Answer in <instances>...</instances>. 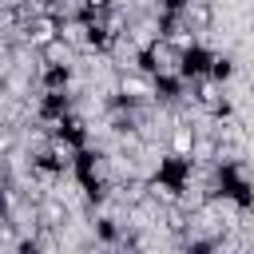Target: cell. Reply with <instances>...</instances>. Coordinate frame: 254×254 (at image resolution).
I'll return each mask as SVG.
<instances>
[{"label":"cell","instance_id":"obj_11","mask_svg":"<svg viewBox=\"0 0 254 254\" xmlns=\"http://www.w3.org/2000/svg\"><path fill=\"white\" fill-rule=\"evenodd\" d=\"M4 123H8V119H4V115H0V127H4Z\"/></svg>","mask_w":254,"mask_h":254},{"label":"cell","instance_id":"obj_7","mask_svg":"<svg viewBox=\"0 0 254 254\" xmlns=\"http://www.w3.org/2000/svg\"><path fill=\"white\" fill-rule=\"evenodd\" d=\"M40 56H44V64H56V67H71V60H75V44H67L64 36H56L48 48H40Z\"/></svg>","mask_w":254,"mask_h":254},{"label":"cell","instance_id":"obj_6","mask_svg":"<svg viewBox=\"0 0 254 254\" xmlns=\"http://www.w3.org/2000/svg\"><path fill=\"white\" fill-rule=\"evenodd\" d=\"M179 12H183V20H187L194 32H210V24H214V8H210V0H187Z\"/></svg>","mask_w":254,"mask_h":254},{"label":"cell","instance_id":"obj_2","mask_svg":"<svg viewBox=\"0 0 254 254\" xmlns=\"http://www.w3.org/2000/svg\"><path fill=\"white\" fill-rule=\"evenodd\" d=\"M60 16L52 12V8H44V12H36L24 28H20V40H24V48H32V52H40V48H48L56 36H60Z\"/></svg>","mask_w":254,"mask_h":254},{"label":"cell","instance_id":"obj_1","mask_svg":"<svg viewBox=\"0 0 254 254\" xmlns=\"http://www.w3.org/2000/svg\"><path fill=\"white\" fill-rule=\"evenodd\" d=\"M115 91H119L123 103H135V107H139V103H151V99L159 95V83H155L151 71H143V67H127V71H119Z\"/></svg>","mask_w":254,"mask_h":254},{"label":"cell","instance_id":"obj_5","mask_svg":"<svg viewBox=\"0 0 254 254\" xmlns=\"http://www.w3.org/2000/svg\"><path fill=\"white\" fill-rule=\"evenodd\" d=\"M194 139H198V127H194V119H187V115H179L175 123H171V155H179V159H190V151H194Z\"/></svg>","mask_w":254,"mask_h":254},{"label":"cell","instance_id":"obj_10","mask_svg":"<svg viewBox=\"0 0 254 254\" xmlns=\"http://www.w3.org/2000/svg\"><path fill=\"white\" fill-rule=\"evenodd\" d=\"M0 95H4V64H0Z\"/></svg>","mask_w":254,"mask_h":254},{"label":"cell","instance_id":"obj_4","mask_svg":"<svg viewBox=\"0 0 254 254\" xmlns=\"http://www.w3.org/2000/svg\"><path fill=\"white\" fill-rule=\"evenodd\" d=\"M36 214H40V230H64L71 222V206L60 194H44L36 202Z\"/></svg>","mask_w":254,"mask_h":254},{"label":"cell","instance_id":"obj_9","mask_svg":"<svg viewBox=\"0 0 254 254\" xmlns=\"http://www.w3.org/2000/svg\"><path fill=\"white\" fill-rule=\"evenodd\" d=\"M16 143H20L16 131L4 123V127H0V159H12V155H16Z\"/></svg>","mask_w":254,"mask_h":254},{"label":"cell","instance_id":"obj_3","mask_svg":"<svg viewBox=\"0 0 254 254\" xmlns=\"http://www.w3.org/2000/svg\"><path fill=\"white\" fill-rule=\"evenodd\" d=\"M190 103H194V107H202V111H210V115H226L222 79H214L210 71H206L202 79H194V83H190Z\"/></svg>","mask_w":254,"mask_h":254},{"label":"cell","instance_id":"obj_8","mask_svg":"<svg viewBox=\"0 0 254 254\" xmlns=\"http://www.w3.org/2000/svg\"><path fill=\"white\" fill-rule=\"evenodd\" d=\"M190 163H194V167H210V163H218V135H202V131H198L194 151H190Z\"/></svg>","mask_w":254,"mask_h":254}]
</instances>
